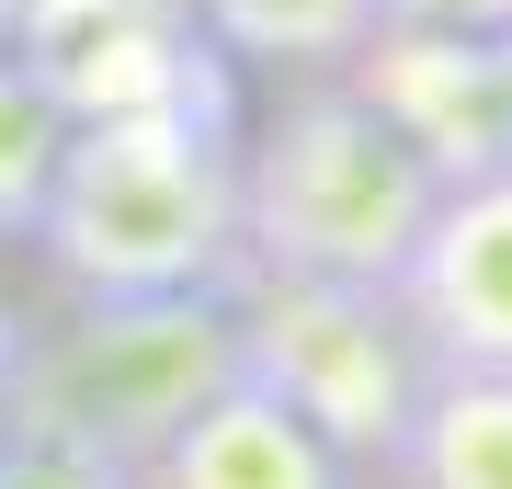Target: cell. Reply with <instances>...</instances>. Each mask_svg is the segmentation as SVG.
<instances>
[{
	"instance_id": "3",
	"label": "cell",
	"mask_w": 512,
	"mask_h": 489,
	"mask_svg": "<svg viewBox=\"0 0 512 489\" xmlns=\"http://www.w3.org/2000/svg\"><path fill=\"white\" fill-rule=\"evenodd\" d=\"M444 182L376 126L353 91H308L239 160V262L308 285H399Z\"/></svg>"
},
{
	"instance_id": "8",
	"label": "cell",
	"mask_w": 512,
	"mask_h": 489,
	"mask_svg": "<svg viewBox=\"0 0 512 489\" xmlns=\"http://www.w3.org/2000/svg\"><path fill=\"white\" fill-rule=\"evenodd\" d=\"M137 489H342V455H330L285 399H262L251 376H228L217 399L137 467Z\"/></svg>"
},
{
	"instance_id": "2",
	"label": "cell",
	"mask_w": 512,
	"mask_h": 489,
	"mask_svg": "<svg viewBox=\"0 0 512 489\" xmlns=\"http://www.w3.org/2000/svg\"><path fill=\"white\" fill-rule=\"evenodd\" d=\"M239 376V308L228 296H80L57 330H23L0 433L92 455L137 478L183 421Z\"/></svg>"
},
{
	"instance_id": "4",
	"label": "cell",
	"mask_w": 512,
	"mask_h": 489,
	"mask_svg": "<svg viewBox=\"0 0 512 489\" xmlns=\"http://www.w3.org/2000/svg\"><path fill=\"white\" fill-rule=\"evenodd\" d=\"M239 376L285 399L342 455H399L421 410V342L387 285H308V273H239Z\"/></svg>"
},
{
	"instance_id": "17",
	"label": "cell",
	"mask_w": 512,
	"mask_h": 489,
	"mask_svg": "<svg viewBox=\"0 0 512 489\" xmlns=\"http://www.w3.org/2000/svg\"><path fill=\"white\" fill-rule=\"evenodd\" d=\"M0 57H12V0H0Z\"/></svg>"
},
{
	"instance_id": "10",
	"label": "cell",
	"mask_w": 512,
	"mask_h": 489,
	"mask_svg": "<svg viewBox=\"0 0 512 489\" xmlns=\"http://www.w3.org/2000/svg\"><path fill=\"white\" fill-rule=\"evenodd\" d=\"M194 12L228 57H262V69H342L387 23L376 0H194Z\"/></svg>"
},
{
	"instance_id": "7",
	"label": "cell",
	"mask_w": 512,
	"mask_h": 489,
	"mask_svg": "<svg viewBox=\"0 0 512 489\" xmlns=\"http://www.w3.org/2000/svg\"><path fill=\"white\" fill-rule=\"evenodd\" d=\"M35 80L57 91V114H137V103L228 114L217 57L194 46V0H114L103 23H80V35H57L35 57Z\"/></svg>"
},
{
	"instance_id": "11",
	"label": "cell",
	"mask_w": 512,
	"mask_h": 489,
	"mask_svg": "<svg viewBox=\"0 0 512 489\" xmlns=\"http://www.w3.org/2000/svg\"><path fill=\"white\" fill-rule=\"evenodd\" d=\"M57 137H69V114H57V91L35 80V57H0V239L35 228L46 205V171H57Z\"/></svg>"
},
{
	"instance_id": "15",
	"label": "cell",
	"mask_w": 512,
	"mask_h": 489,
	"mask_svg": "<svg viewBox=\"0 0 512 489\" xmlns=\"http://www.w3.org/2000/svg\"><path fill=\"white\" fill-rule=\"evenodd\" d=\"M23 330H35V319H23L12 296H0V399H12V364H23Z\"/></svg>"
},
{
	"instance_id": "6",
	"label": "cell",
	"mask_w": 512,
	"mask_h": 489,
	"mask_svg": "<svg viewBox=\"0 0 512 489\" xmlns=\"http://www.w3.org/2000/svg\"><path fill=\"white\" fill-rule=\"evenodd\" d=\"M387 296H399L421 364H512V160L433 194Z\"/></svg>"
},
{
	"instance_id": "16",
	"label": "cell",
	"mask_w": 512,
	"mask_h": 489,
	"mask_svg": "<svg viewBox=\"0 0 512 489\" xmlns=\"http://www.w3.org/2000/svg\"><path fill=\"white\" fill-rule=\"evenodd\" d=\"M490 80H501V160H512V35H490Z\"/></svg>"
},
{
	"instance_id": "14",
	"label": "cell",
	"mask_w": 512,
	"mask_h": 489,
	"mask_svg": "<svg viewBox=\"0 0 512 489\" xmlns=\"http://www.w3.org/2000/svg\"><path fill=\"white\" fill-rule=\"evenodd\" d=\"M114 0H12V46L23 57H46L57 35H80V23H103Z\"/></svg>"
},
{
	"instance_id": "1",
	"label": "cell",
	"mask_w": 512,
	"mask_h": 489,
	"mask_svg": "<svg viewBox=\"0 0 512 489\" xmlns=\"http://www.w3.org/2000/svg\"><path fill=\"white\" fill-rule=\"evenodd\" d=\"M35 239L69 296H228L239 273V148L205 103L69 114L35 205Z\"/></svg>"
},
{
	"instance_id": "12",
	"label": "cell",
	"mask_w": 512,
	"mask_h": 489,
	"mask_svg": "<svg viewBox=\"0 0 512 489\" xmlns=\"http://www.w3.org/2000/svg\"><path fill=\"white\" fill-rule=\"evenodd\" d=\"M0 489H137V478L92 467V455H57V444H23V433H0Z\"/></svg>"
},
{
	"instance_id": "9",
	"label": "cell",
	"mask_w": 512,
	"mask_h": 489,
	"mask_svg": "<svg viewBox=\"0 0 512 489\" xmlns=\"http://www.w3.org/2000/svg\"><path fill=\"white\" fill-rule=\"evenodd\" d=\"M399 467L410 489H512V364H433Z\"/></svg>"
},
{
	"instance_id": "13",
	"label": "cell",
	"mask_w": 512,
	"mask_h": 489,
	"mask_svg": "<svg viewBox=\"0 0 512 489\" xmlns=\"http://www.w3.org/2000/svg\"><path fill=\"white\" fill-rule=\"evenodd\" d=\"M387 23H444V35H512V0H376Z\"/></svg>"
},
{
	"instance_id": "5",
	"label": "cell",
	"mask_w": 512,
	"mask_h": 489,
	"mask_svg": "<svg viewBox=\"0 0 512 489\" xmlns=\"http://www.w3.org/2000/svg\"><path fill=\"white\" fill-rule=\"evenodd\" d=\"M342 91L410 148L421 171L456 182L501 171V80H490V35H444V23H376L342 57Z\"/></svg>"
}]
</instances>
